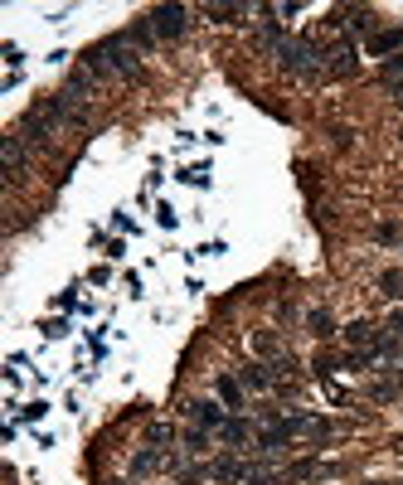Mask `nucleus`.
Listing matches in <instances>:
<instances>
[{"mask_svg":"<svg viewBox=\"0 0 403 485\" xmlns=\"http://www.w3.org/2000/svg\"><path fill=\"white\" fill-rule=\"evenodd\" d=\"M277 68L302 78V82L326 78V39L321 35H292L282 44V54H277Z\"/></svg>","mask_w":403,"mask_h":485,"instance_id":"obj_1","label":"nucleus"},{"mask_svg":"<svg viewBox=\"0 0 403 485\" xmlns=\"http://www.w3.org/2000/svg\"><path fill=\"white\" fill-rule=\"evenodd\" d=\"M360 74V39L340 35L336 44H326V78L340 82V78H355Z\"/></svg>","mask_w":403,"mask_h":485,"instance_id":"obj_2","label":"nucleus"},{"mask_svg":"<svg viewBox=\"0 0 403 485\" xmlns=\"http://www.w3.org/2000/svg\"><path fill=\"white\" fill-rule=\"evenodd\" d=\"M180 412H185V418L194 422V427H204V432H219L224 422L233 418V412L224 408L219 398H185V403H180Z\"/></svg>","mask_w":403,"mask_h":485,"instance_id":"obj_3","label":"nucleus"},{"mask_svg":"<svg viewBox=\"0 0 403 485\" xmlns=\"http://www.w3.org/2000/svg\"><path fill=\"white\" fill-rule=\"evenodd\" d=\"M146 25L156 29V39H180L190 29V5H156L146 15Z\"/></svg>","mask_w":403,"mask_h":485,"instance_id":"obj_4","label":"nucleus"},{"mask_svg":"<svg viewBox=\"0 0 403 485\" xmlns=\"http://www.w3.org/2000/svg\"><path fill=\"white\" fill-rule=\"evenodd\" d=\"M175 466H180V457H175V451L141 447L137 457H131V481H141V476H161V471H175Z\"/></svg>","mask_w":403,"mask_h":485,"instance_id":"obj_5","label":"nucleus"},{"mask_svg":"<svg viewBox=\"0 0 403 485\" xmlns=\"http://www.w3.org/2000/svg\"><path fill=\"white\" fill-rule=\"evenodd\" d=\"M340 15H345V35L355 39V35H365V39H375L379 29V10L375 5H340Z\"/></svg>","mask_w":403,"mask_h":485,"instance_id":"obj_6","label":"nucleus"},{"mask_svg":"<svg viewBox=\"0 0 403 485\" xmlns=\"http://www.w3.org/2000/svg\"><path fill=\"white\" fill-rule=\"evenodd\" d=\"M365 54L379 59V64H389V59L403 54V25H384L375 39H365Z\"/></svg>","mask_w":403,"mask_h":485,"instance_id":"obj_7","label":"nucleus"},{"mask_svg":"<svg viewBox=\"0 0 403 485\" xmlns=\"http://www.w3.org/2000/svg\"><path fill=\"white\" fill-rule=\"evenodd\" d=\"M0 160H5V175H10V180H25V170H29V146H25V137H20V131H10V137L0 141Z\"/></svg>","mask_w":403,"mask_h":485,"instance_id":"obj_8","label":"nucleus"},{"mask_svg":"<svg viewBox=\"0 0 403 485\" xmlns=\"http://www.w3.org/2000/svg\"><path fill=\"white\" fill-rule=\"evenodd\" d=\"M248 349H253V355L263 359V364H273V359H282V355H287L282 335H277V330H267V325L248 330Z\"/></svg>","mask_w":403,"mask_h":485,"instance_id":"obj_9","label":"nucleus"},{"mask_svg":"<svg viewBox=\"0 0 403 485\" xmlns=\"http://www.w3.org/2000/svg\"><path fill=\"white\" fill-rule=\"evenodd\" d=\"M379 335H384V325H375V321H345L340 325V340H345V349H369V345H379Z\"/></svg>","mask_w":403,"mask_h":485,"instance_id":"obj_10","label":"nucleus"},{"mask_svg":"<svg viewBox=\"0 0 403 485\" xmlns=\"http://www.w3.org/2000/svg\"><path fill=\"white\" fill-rule=\"evenodd\" d=\"M214 398H219L229 412H243V403H248L243 379H239V374H214Z\"/></svg>","mask_w":403,"mask_h":485,"instance_id":"obj_11","label":"nucleus"},{"mask_svg":"<svg viewBox=\"0 0 403 485\" xmlns=\"http://www.w3.org/2000/svg\"><path fill=\"white\" fill-rule=\"evenodd\" d=\"M214 437H219V442H224V447H229V451H243L248 442H253V422H248L243 412H233V418L224 422V427L214 432Z\"/></svg>","mask_w":403,"mask_h":485,"instance_id":"obj_12","label":"nucleus"},{"mask_svg":"<svg viewBox=\"0 0 403 485\" xmlns=\"http://www.w3.org/2000/svg\"><path fill=\"white\" fill-rule=\"evenodd\" d=\"M239 379H243L248 394H273V388H277V379H273V369H267V364H243Z\"/></svg>","mask_w":403,"mask_h":485,"instance_id":"obj_13","label":"nucleus"},{"mask_svg":"<svg viewBox=\"0 0 403 485\" xmlns=\"http://www.w3.org/2000/svg\"><path fill=\"white\" fill-rule=\"evenodd\" d=\"M306 330H312L316 340H340V325H336V316H330L326 306H316V311H306Z\"/></svg>","mask_w":403,"mask_h":485,"instance_id":"obj_14","label":"nucleus"},{"mask_svg":"<svg viewBox=\"0 0 403 485\" xmlns=\"http://www.w3.org/2000/svg\"><path fill=\"white\" fill-rule=\"evenodd\" d=\"M200 15L214 25H239L243 15H253V5H200Z\"/></svg>","mask_w":403,"mask_h":485,"instance_id":"obj_15","label":"nucleus"},{"mask_svg":"<svg viewBox=\"0 0 403 485\" xmlns=\"http://www.w3.org/2000/svg\"><path fill=\"white\" fill-rule=\"evenodd\" d=\"M127 39H131V49H137L141 59H151V54H156V44H161L156 29H151L146 20H141V25H131V29H127Z\"/></svg>","mask_w":403,"mask_h":485,"instance_id":"obj_16","label":"nucleus"},{"mask_svg":"<svg viewBox=\"0 0 403 485\" xmlns=\"http://www.w3.org/2000/svg\"><path fill=\"white\" fill-rule=\"evenodd\" d=\"M375 286H379V296H384V301H403V272H399V267H384Z\"/></svg>","mask_w":403,"mask_h":485,"instance_id":"obj_17","label":"nucleus"},{"mask_svg":"<svg viewBox=\"0 0 403 485\" xmlns=\"http://www.w3.org/2000/svg\"><path fill=\"white\" fill-rule=\"evenodd\" d=\"M209 437L214 432H204V427H185L180 432V451L185 457H200V451H209Z\"/></svg>","mask_w":403,"mask_h":485,"instance_id":"obj_18","label":"nucleus"},{"mask_svg":"<svg viewBox=\"0 0 403 485\" xmlns=\"http://www.w3.org/2000/svg\"><path fill=\"white\" fill-rule=\"evenodd\" d=\"M379 82H384L389 92H403V54L389 59V64H379Z\"/></svg>","mask_w":403,"mask_h":485,"instance_id":"obj_19","label":"nucleus"},{"mask_svg":"<svg viewBox=\"0 0 403 485\" xmlns=\"http://www.w3.org/2000/svg\"><path fill=\"white\" fill-rule=\"evenodd\" d=\"M369 398H379V403H394V398H399V384H375V388H369Z\"/></svg>","mask_w":403,"mask_h":485,"instance_id":"obj_20","label":"nucleus"},{"mask_svg":"<svg viewBox=\"0 0 403 485\" xmlns=\"http://www.w3.org/2000/svg\"><path fill=\"white\" fill-rule=\"evenodd\" d=\"M384 330H389V335H394V340H403V306H394V311H389Z\"/></svg>","mask_w":403,"mask_h":485,"instance_id":"obj_21","label":"nucleus"},{"mask_svg":"<svg viewBox=\"0 0 403 485\" xmlns=\"http://www.w3.org/2000/svg\"><path fill=\"white\" fill-rule=\"evenodd\" d=\"M44 412H49V403H25V408H20V418H25V422H44Z\"/></svg>","mask_w":403,"mask_h":485,"instance_id":"obj_22","label":"nucleus"},{"mask_svg":"<svg viewBox=\"0 0 403 485\" xmlns=\"http://www.w3.org/2000/svg\"><path fill=\"white\" fill-rule=\"evenodd\" d=\"M375 239H379V243H399L403 233H399V223H379V229H375Z\"/></svg>","mask_w":403,"mask_h":485,"instance_id":"obj_23","label":"nucleus"},{"mask_svg":"<svg viewBox=\"0 0 403 485\" xmlns=\"http://www.w3.org/2000/svg\"><path fill=\"white\" fill-rule=\"evenodd\" d=\"M5 64H10V74L20 68V44H5Z\"/></svg>","mask_w":403,"mask_h":485,"instance_id":"obj_24","label":"nucleus"}]
</instances>
